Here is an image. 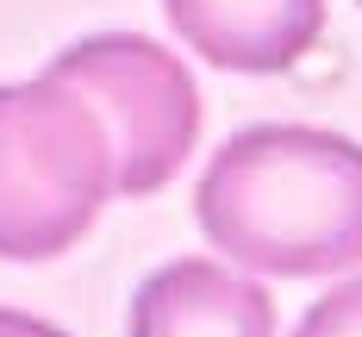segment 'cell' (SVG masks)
Returning a JSON list of instances; mask_svg holds the SVG:
<instances>
[{"mask_svg":"<svg viewBox=\"0 0 362 337\" xmlns=\"http://www.w3.org/2000/svg\"><path fill=\"white\" fill-rule=\"evenodd\" d=\"M206 244L256 275H344L362 262V144L319 125H250L194 187Z\"/></svg>","mask_w":362,"mask_h":337,"instance_id":"obj_1","label":"cell"},{"mask_svg":"<svg viewBox=\"0 0 362 337\" xmlns=\"http://www.w3.org/2000/svg\"><path fill=\"white\" fill-rule=\"evenodd\" d=\"M107 200L112 144L94 107L57 75L0 88V256H63Z\"/></svg>","mask_w":362,"mask_h":337,"instance_id":"obj_2","label":"cell"},{"mask_svg":"<svg viewBox=\"0 0 362 337\" xmlns=\"http://www.w3.org/2000/svg\"><path fill=\"white\" fill-rule=\"evenodd\" d=\"M44 75L75 88L94 107V119L107 125L112 194H125V200L169 187L200 144V88L181 69L175 50H163L150 37L132 32L81 37L69 50H57Z\"/></svg>","mask_w":362,"mask_h":337,"instance_id":"obj_3","label":"cell"},{"mask_svg":"<svg viewBox=\"0 0 362 337\" xmlns=\"http://www.w3.org/2000/svg\"><path fill=\"white\" fill-rule=\"evenodd\" d=\"M163 13L187 50L231 75H281L325 32V0H163Z\"/></svg>","mask_w":362,"mask_h":337,"instance_id":"obj_4","label":"cell"},{"mask_svg":"<svg viewBox=\"0 0 362 337\" xmlns=\"http://www.w3.org/2000/svg\"><path fill=\"white\" fill-rule=\"evenodd\" d=\"M125 337H275V300L225 262L181 256L132 294Z\"/></svg>","mask_w":362,"mask_h":337,"instance_id":"obj_5","label":"cell"},{"mask_svg":"<svg viewBox=\"0 0 362 337\" xmlns=\"http://www.w3.org/2000/svg\"><path fill=\"white\" fill-rule=\"evenodd\" d=\"M293 337H362V281H344L325 300H313Z\"/></svg>","mask_w":362,"mask_h":337,"instance_id":"obj_6","label":"cell"},{"mask_svg":"<svg viewBox=\"0 0 362 337\" xmlns=\"http://www.w3.org/2000/svg\"><path fill=\"white\" fill-rule=\"evenodd\" d=\"M0 337H69V331H57L50 319H32V312H13V306H0Z\"/></svg>","mask_w":362,"mask_h":337,"instance_id":"obj_7","label":"cell"}]
</instances>
